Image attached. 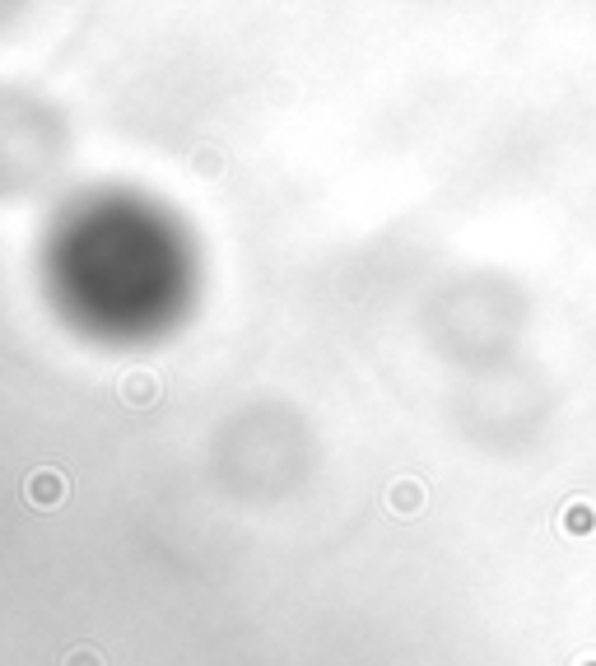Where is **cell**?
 <instances>
[{"label":"cell","instance_id":"6","mask_svg":"<svg viewBox=\"0 0 596 666\" xmlns=\"http://www.w3.org/2000/svg\"><path fill=\"white\" fill-rule=\"evenodd\" d=\"M61 666H108V657L98 653L94 643H75V648L61 657Z\"/></svg>","mask_w":596,"mask_h":666},{"label":"cell","instance_id":"1","mask_svg":"<svg viewBox=\"0 0 596 666\" xmlns=\"http://www.w3.org/2000/svg\"><path fill=\"white\" fill-rule=\"evenodd\" d=\"M70 494V480L56 471V466H38V471H28L24 476V499L38 508V513H52V508H61Z\"/></svg>","mask_w":596,"mask_h":666},{"label":"cell","instance_id":"4","mask_svg":"<svg viewBox=\"0 0 596 666\" xmlns=\"http://www.w3.org/2000/svg\"><path fill=\"white\" fill-rule=\"evenodd\" d=\"M592 527H596V513L587 499H573L569 508H564V517H559V531H564V536H587Z\"/></svg>","mask_w":596,"mask_h":666},{"label":"cell","instance_id":"2","mask_svg":"<svg viewBox=\"0 0 596 666\" xmlns=\"http://www.w3.org/2000/svg\"><path fill=\"white\" fill-rule=\"evenodd\" d=\"M117 396H122L131 410H149V406H159L163 378L149 364H136V368H126L122 378H117Z\"/></svg>","mask_w":596,"mask_h":666},{"label":"cell","instance_id":"3","mask_svg":"<svg viewBox=\"0 0 596 666\" xmlns=\"http://www.w3.org/2000/svg\"><path fill=\"white\" fill-rule=\"evenodd\" d=\"M387 508H392L396 517H415L424 508V480L415 476H401L387 485Z\"/></svg>","mask_w":596,"mask_h":666},{"label":"cell","instance_id":"5","mask_svg":"<svg viewBox=\"0 0 596 666\" xmlns=\"http://www.w3.org/2000/svg\"><path fill=\"white\" fill-rule=\"evenodd\" d=\"M191 173L205 177V182H215V177L224 173V150H215V145H201V150H191Z\"/></svg>","mask_w":596,"mask_h":666}]
</instances>
